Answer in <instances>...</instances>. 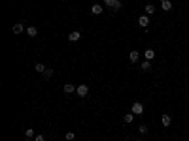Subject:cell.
I'll return each instance as SVG.
<instances>
[{
  "label": "cell",
  "mask_w": 189,
  "mask_h": 141,
  "mask_svg": "<svg viewBox=\"0 0 189 141\" xmlns=\"http://www.w3.org/2000/svg\"><path fill=\"white\" fill-rule=\"evenodd\" d=\"M76 92H78V96H87V92H89V87H87V85H78V87H76Z\"/></svg>",
  "instance_id": "6da1fadb"
},
{
  "label": "cell",
  "mask_w": 189,
  "mask_h": 141,
  "mask_svg": "<svg viewBox=\"0 0 189 141\" xmlns=\"http://www.w3.org/2000/svg\"><path fill=\"white\" fill-rule=\"evenodd\" d=\"M132 113H134V115H142L144 113V106L140 102H134L132 103Z\"/></svg>",
  "instance_id": "7a4b0ae2"
},
{
  "label": "cell",
  "mask_w": 189,
  "mask_h": 141,
  "mask_svg": "<svg viewBox=\"0 0 189 141\" xmlns=\"http://www.w3.org/2000/svg\"><path fill=\"white\" fill-rule=\"evenodd\" d=\"M104 4L114 8V10H119V8H121V2H119V0H104Z\"/></svg>",
  "instance_id": "3957f363"
},
{
  "label": "cell",
  "mask_w": 189,
  "mask_h": 141,
  "mask_svg": "<svg viewBox=\"0 0 189 141\" xmlns=\"http://www.w3.org/2000/svg\"><path fill=\"white\" fill-rule=\"evenodd\" d=\"M138 25L140 26H150V15H142L138 19Z\"/></svg>",
  "instance_id": "277c9868"
},
{
  "label": "cell",
  "mask_w": 189,
  "mask_h": 141,
  "mask_svg": "<svg viewBox=\"0 0 189 141\" xmlns=\"http://www.w3.org/2000/svg\"><path fill=\"white\" fill-rule=\"evenodd\" d=\"M161 8H163L164 11H170L172 10V2L170 0H161Z\"/></svg>",
  "instance_id": "5b68a950"
},
{
  "label": "cell",
  "mask_w": 189,
  "mask_h": 141,
  "mask_svg": "<svg viewBox=\"0 0 189 141\" xmlns=\"http://www.w3.org/2000/svg\"><path fill=\"white\" fill-rule=\"evenodd\" d=\"M79 38H82V34H79L78 30H74V32H70V34H68V40H70V42H78Z\"/></svg>",
  "instance_id": "8992f818"
},
{
  "label": "cell",
  "mask_w": 189,
  "mask_h": 141,
  "mask_svg": "<svg viewBox=\"0 0 189 141\" xmlns=\"http://www.w3.org/2000/svg\"><path fill=\"white\" fill-rule=\"evenodd\" d=\"M91 13H93V15H100V13H102V6H100V4H93Z\"/></svg>",
  "instance_id": "52a82bcc"
},
{
  "label": "cell",
  "mask_w": 189,
  "mask_h": 141,
  "mask_svg": "<svg viewBox=\"0 0 189 141\" xmlns=\"http://www.w3.org/2000/svg\"><path fill=\"white\" fill-rule=\"evenodd\" d=\"M23 30H25V25H21V23L13 25V28H11V32H13V34H21Z\"/></svg>",
  "instance_id": "ba28073f"
},
{
  "label": "cell",
  "mask_w": 189,
  "mask_h": 141,
  "mask_svg": "<svg viewBox=\"0 0 189 141\" xmlns=\"http://www.w3.org/2000/svg\"><path fill=\"white\" fill-rule=\"evenodd\" d=\"M161 122H163V126H170V124H172V119H170V117H168V115H163V117H161Z\"/></svg>",
  "instance_id": "9c48e42d"
},
{
  "label": "cell",
  "mask_w": 189,
  "mask_h": 141,
  "mask_svg": "<svg viewBox=\"0 0 189 141\" xmlns=\"http://www.w3.org/2000/svg\"><path fill=\"white\" fill-rule=\"evenodd\" d=\"M63 90L66 92V94H72V92H76V87H74V85H70V83H66L63 87Z\"/></svg>",
  "instance_id": "30bf717a"
},
{
  "label": "cell",
  "mask_w": 189,
  "mask_h": 141,
  "mask_svg": "<svg viewBox=\"0 0 189 141\" xmlns=\"http://www.w3.org/2000/svg\"><path fill=\"white\" fill-rule=\"evenodd\" d=\"M144 56H146V60H153V58H155V51H153V49H146Z\"/></svg>",
  "instance_id": "8fae6325"
},
{
  "label": "cell",
  "mask_w": 189,
  "mask_h": 141,
  "mask_svg": "<svg viewBox=\"0 0 189 141\" xmlns=\"http://www.w3.org/2000/svg\"><path fill=\"white\" fill-rule=\"evenodd\" d=\"M27 34H29L30 38H34V36L38 34V28H36V26H27Z\"/></svg>",
  "instance_id": "7c38bea8"
},
{
  "label": "cell",
  "mask_w": 189,
  "mask_h": 141,
  "mask_svg": "<svg viewBox=\"0 0 189 141\" xmlns=\"http://www.w3.org/2000/svg\"><path fill=\"white\" fill-rule=\"evenodd\" d=\"M138 51H131V53H129V60H131V62H136V60H138Z\"/></svg>",
  "instance_id": "4fadbf2b"
},
{
  "label": "cell",
  "mask_w": 189,
  "mask_h": 141,
  "mask_svg": "<svg viewBox=\"0 0 189 141\" xmlns=\"http://www.w3.org/2000/svg\"><path fill=\"white\" fill-rule=\"evenodd\" d=\"M140 68H142V70H148V72H150V70H151V60H144V62L140 64Z\"/></svg>",
  "instance_id": "5bb4252c"
},
{
  "label": "cell",
  "mask_w": 189,
  "mask_h": 141,
  "mask_svg": "<svg viewBox=\"0 0 189 141\" xmlns=\"http://www.w3.org/2000/svg\"><path fill=\"white\" fill-rule=\"evenodd\" d=\"M155 13V6L153 4H148L146 6V15H153Z\"/></svg>",
  "instance_id": "9a60e30c"
},
{
  "label": "cell",
  "mask_w": 189,
  "mask_h": 141,
  "mask_svg": "<svg viewBox=\"0 0 189 141\" xmlns=\"http://www.w3.org/2000/svg\"><path fill=\"white\" fill-rule=\"evenodd\" d=\"M132 119H134V113H132V111H131V113H127V115L123 117V120H125L127 124H131V122H132Z\"/></svg>",
  "instance_id": "2e32d148"
},
{
  "label": "cell",
  "mask_w": 189,
  "mask_h": 141,
  "mask_svg": "<svg viewBox=\"0 0 189 141\" xmlns=\"http://www.w3.org/2000/svg\"><path fill=\"white\" fill-rule=\"evenodd\" d=\"M46 70H47V68L44 66V64H36V72H40V74H46Z\"/></svg>",
  "instance_id": "e0dca14e"
},
{
  "label": "cell",
  "mask_w": 189,
  "mask_h": 141,
  "mask_svg": "<svg viewBox=\"0 0 189 141\" xmlns=\"http://www.w3.org/2000/svg\"><path fill=\"white\" fill-rule=\"evenodd\" d=\"M25 135H27V138H29V139H30V138H34V135H36V134H34V130H30V128H27V132H25Z\"/></svg>",
  "instance_id": "ac0fdd59"
},
{
  "label": "cell",
  "mask_w": 189,
  "mask_h": 141,
  "mask_svg": "<svg viewBox=\"0 0 189 141\" xmlns=\"http://www.w3.org/2000/svg\"><path fill=\"white\" fill-rule=\"evenodd\" d=\"M138 132H140V134H148V126H146V124H140Z\"/></svg>",
  "instance_id": "d6986e66"
},
{
  "label": "cell",
  "mask_w": 189,
  "mask_h": 141,
  "mask_svg": "<svg viewBox=\"0 0 189 141\" xmlns=\"http://www.w3.org/2000/svg\"><path fill=\"white\" fill-rule=\"evenodd\" d=\"M64 138H66L68 141H72V139L76 138V134H74V132H66V135H64Z\"/></svg>",
  "instance_id": "ffe728a7"
},
{
  "label": "cell",
  "mask_w": 189,
  "mask_h": 141,
  "mask_svg": "<svg viewBox=\"0 0 189 141\" xmlns=\"http://www.w3.org/2000/svg\"><path fill=\"white\" fill-rule=\"evenodd\" d=\"M34 141H46V138H44L42 134H36L34 135Z\"/></svg>",
  "instance_id": "44dd1931"
},
{
  "label": "cell",
  "mask_w": 189,
  "mask_h": 141,
  "mask_svg": "<svg viewBox=\"0 0 189 141\" xmlns=\"http://www.w3.org/2000/svg\"><path fill=\"white\" fill-rule=\"evenodd\" d=\"M44 75H46V77H51V75H53V70H51V68H47V70H46V74H44Z\"/></svg>",
  "instance_id": "7402d4cb"
},
{
  "label": "cell",
  "mask_w": 189,
  "mask_h": 141,
  "mask_svg": "<svg viewBox=\"0 0 189 141\" xmlns=\"http://www.w3.org/2000/svg\"><path fill=\"white\" fill-rule=\"evenodd\" d=\"M27 141H32V139H29V138H27Z\"/></svg>",
  "instance_id": "603a6c76"
},
{
  "label": "cell",
  "mask_w": 189,
  "mask_h": 141,
  "mask_svg": "<svg viewBox=\"0 0 189 141\" xmlns=\"http://www.w3.org/2000/svg\"><path fill=\"white\" fill-rule=\"evenodd\" d=\"M136 141H142V139H136Z\"/></svg>",
  "instance_id": "cb8c5ba5"
}]
</instances>
